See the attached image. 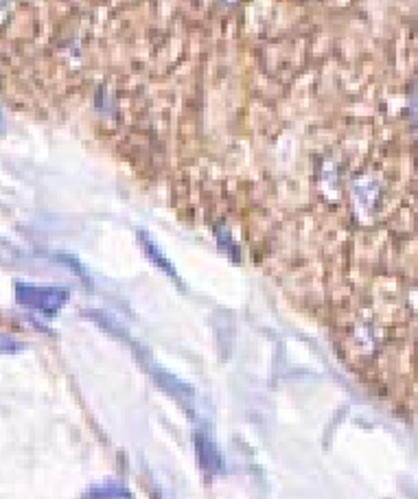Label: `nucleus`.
Instances as JSON below:
<instances>
[{
    "label": "nucleus",
    "instance_id": "1",
    "mask_svg": "<svg viewBox=\"0 0 418 499\" xmlns=\"http://www.w3.org/2000/svg\"><path fill=\"white\" fill-rule=\"evenodd\" d=\"M18 301L23 305H29L37 311L51 313L55 311L59 305H64L66 293L57 291V289H49V287H33V285H18Z\"/></svg>",
    "mask_w": 418,
    "mask_h": 499
},
{
    "label": "nucleus",
    "instance_id": "3",
    "mask_svg": "<svg viewBox=\"0 0 418 499\" xmlns=\"http://www.w3.org/2000/svg\"><path fill=\"white\" fill-rule=\"evenodd\" d=\"M84 499H132V493L123 486L116 484H103V486H94L90 488Z\"/></svg>",
    "mask_w": 418,
    "mask_h": 499
},
{
    "label": "nucleus",
    "instance_id": "2",
    "mask_svg": "<svg viewBox=\"0 0 418 499\" xmlns=\"http://www.w3.org/2000/svg\"><path fill=\"white\" fill-rule=\"evenodd\" d=\"M353 199L364 215H370L381 199V187L374 177H357L350 184Z\"/></svg>",
    "mask_w": 418,
    "mask_h": 499
},
{
    "label": "nucleus",
    "instance_id": "4",
    "mask_svg": "<svg viewBox=\"0 0 418 499\" xmlns=\"http://www.w3.org/2000/svg\"><path fill=\"white\" fill-rule=\"evenodd\" d=\"M405 116H407V121H410V127L418 134V86H414V90L407 96Z\"/></svg>",
    "mask_w": 418,
    "mask_h": 499
},
{
    "label": "nucleus",
    "instance_id": "6",
    "mask_svg": "<svg viewBox=\"0 0 418 499\" xmlns=\"http://www.w3.org/2000/svg\"><path fill=\"white\" fill-rule=\"evenodd\" d=\"M224 3H228V5H230V3H234V0H224Z\"/></svg>",
    "mask_w": 418,
    "mask_h": 499
},
{
    "label": "nucleus",
    "instance_id": "5",
    "mask_svg": "<svg viewBox=\"0 0 418 499\" xmlns=\"http://www.w3.org/2000/svg\"><path fill=\"white\" fill-rule=\"evenodd\" d=\"M11 346H13L11 339H7V337H0V353H3V350H9Z\"/></svg>",
    "mask_w": 418,
    "mask_h": 499
}]
</instances>
